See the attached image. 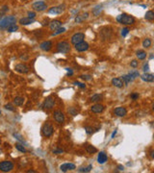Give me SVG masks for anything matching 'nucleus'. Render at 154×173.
<instances>
[{
	"instance_id": "1",
	"label": "nucleus",
	"mask_w": 154,
	"mask_h": 173,
	"mask_svg": "<svg viewBox=\"0 0 154 173\" xmlns=\"http://www.w3.org/2000/svg\"><path fill=\"white\" fill-rule=\"evenodd\" d=\"M17 18L14 16H5L0 19V28L1 29H7L10 25L16 24Z\"/></svg>"
},
{
	"instance_id": "2",
	"label": "nucleus",
	"mask_w": 154,
	"mask_h": 173,
	"mask_svg": "<svg viewBox=\"0 0 154 173\" xmlns=\"http://www.w3.org/2000/svg\"><path fill=\"white\" fill-rule=\"evenodd\" d=\"M117 22H120L121 24L124 25H132L135 23V18L131 16H128L126 14H122V15H120L119 17H117Z\"/></svg>"
},
{
	"instance_id": "3",
	"label": "nucleus",
	"mask_w": 154,
	"mask_h": 173,
	"mask_svg": "<svg viewBox=\"0 0 154 173\" xmlns=\"http://www.w3.org/2000/svg\"><path fill=\"white\" fill-rule=\"evenodd\" d=\"M57 51L59 53H63V54H67L70 51V46L69 43L67 41H60L58 44H57Z\"/></svg>"
},
{
	"instance_id": "4",
	"label": "nucleus",
	"mask_w": 154,
	"mask_h": 173,
	"mask_svg": "<svg viewBox=\"0 0 154 173\" xmlns=\"http://www.w3.org/2000/svg\"><path fill=\"white\" fill-rule=\"evenodd\" d=\"M42 135L46 138H49L53 135V131H54V129H53V126L49 123V122H46L42 128Z\"/></svg>"
},
{
	"instance_id": "5",
	"label": "nucleus",
	"mask_w": 154,
	"mask_h": 173,
	"mask_svg": "<svg viewBox=\"0 0 154 173\" xmlns=\"http://www.w3.org/2000/svg\"><path fill=\"white\" fill-rule=\"evenodd\" d=\"M14 169V164L11 161H3L0 163V170L3 172H9Z\"/></svg>"
},
{
	"instance_id": "6",
	"label": "nucleus",
	"mask_w": 154,
	"mask_h": 173,
	"mask_svg": "<svg viewBox=\"0 0 154 173\" xmlns=\"http://www.w3.org/2000/svg\"><path fill=\"white\" fill-rule=\"evenodd\" d=\"M85 40V34L83 33H76L71 37V43L72 44H77L81 41H83Z\"/></svg>"
},
{
	"instance_id": "7",
	"label": "nucleus",
	"mask_w": 154,
	"mask_h": 173,
	"mask_svg": "<svg viewBox=\"0 0 154 173\" xmlns=\"http://www.w3.org/2000/svg\"><path fill=\"white\" fill-rule=\"evenodd\" d=\"M32 7H33L35 11H38V12H42V11H44L47 8L46 4L43 1H37V2H35Z\"/></svg>"
},
{
	"instance_id": "8",
	"label": "nucleus",
	"mask_w": 154,
	"mask_h": 173,
	"mask_svg": "<svg viewBox=\"0 0 154 173\" xmlns=\"http://www.w3.org/2000/svg\"><path fill=\"white\" fill-rule=\"evenodd\" d=\"M54 104H55V100L52 96H49L45 99L44 103H43V108L46 109V110H50L52 108L54 107Z\"/></svg>"
},
{
	"instance_id": "9",
	"label": "nucleus",
	"mask_w": 154,
	"mask_h": 173,
	"mask_svg": "<svg viewBox=\"0 0 154 173\" xmlns=\"http://www.w3.org/2000/svg\"><path fill=\"white\" fill-rule=\"evenodd\" d=\"M75 49L77 50V51H79V52H84V51L89 49V43L84 41H81L79 43L75 44Z\"/></svg>"
},
{
	"instance_id": "10",
	"label": "nucleus",
	"mask_w": 154,
	"mask_h": 173,
	"mask_svg": "<svg viewBox=\"0 0 154 173\" xmlns=\"http://www.w3.org/2000/svg\"><path fill=\"white\" fill-rule=\"evenodd\" d=\"M53 117H54V119L56 120L58 123H63V122L65 121V115H64L61 111L54 112V114H53Z\"/></svg>"
},
{
	"instance_id": "11",
	"label": "nucleus",
	"mask_w": 154,
	"mask_h": 173,
	"mask_svg": "<svg viewBox=\"0 0 154 173\" xmlns=\"http://www.w3.org/2000/svg\"><path fill=\"white\" fill-rule=\"evenodd\" d=\"M15 69H16V71L19 72V73H28L29 72V67L26 65H23V64L17 65V66H15Z\"/></svg>"
},
{
	"instance_id": "12",
	"label": "nucleus",
	"mask_w": 154,
	"mask_h": 173,
	"mask_svg": "<svg viewBox=\"0 0 154 173\" xmlns=\"http://www.w3.org/2000/svg\"><path fill=\"white\" fill-rule=\"evenodd\" d=\"M65 10V5H61V6H58V7H52V8L49 9L48 13L49 14H55V15H59V14H62Z\"/></svg>"
},
{
	"instance_id": "13",
	"label": "nucleus",
	"mask_w": 154,
	"mask_h": 173,
	"mask_svg": "<svg viewBox=\"0 0 154 173\" xmlns=\"http://www.w3.org/2000/svg\"><path fill=\"white\" fill-rule=\"evenodd\" d=\"M52 45H53V44H52V41H45L40 44V47H41V49L43 50V51H49V50H51V48H52Z\"/></svg>"
},
{
	"instance_id": "14",
	"label": "nucleus",
	"mask_w": 154,
	"mask_h": 173,
	"mask_svg": "<svg viewBox=\"0 0 154 173\" xmlns=\"http://www.w3.org/2000/svg\"><path fill=\"white\" fill-rule=\"evenodd\" d=\"M60 169L62 170L63 172H67L68 170H73L75 169V165L74 164H69V163H67V164H64L60 166Z\"/></svg>"
},
{
	"instance_id": "15",
	"label": "nucleus",
	"mask_w": 154,
	"mask_h": 173,
	"mask_svg": "<svg viewBox=\"0 0 154 173\" xmlns=\"http://www.w3.org/2000/svg\"><path fill=\"white\" fill-rule=\"evenodd\" d=\"M62 26V21H60V20H52L51 22L49 23V28L52 30V31H55L56 29H58L60 28Z\"/></svg>"
},
{
	"instance_id": "16",
	"label": "nucleus",
	"mask_w": 154,
	"mask_h": 173,
	"mask_svg": "<svg viewBox=\"0 0 154 173\" xmlns=\"http://www.w3.org/2000/svg\"><path fill=\"white\" fill-rule=\"evenodd\" d=\"M115 114H116V115H117V116L123 117V116H125L126 114H127V110L123 107H117V109L115 110Z\"/></svg>"
},
{
	"instance_id": "17",
	"label": "nucleus",
	"mask_w": 154,
	"mask_h": 173,
	"mask_svg": "<svg viewBox=\"0 0 154 173\" xmlns=\"http://www.w3.org/2000/svg\"><path fill=\"white\" fill-rule=\"evenodd\" d=\"M107 160H108V157H107V155H106V153H105V152H100L99 154H98L97 162L99 163L100 165H103V164H105V163L107 162Z\"/></svg>"
},
{
	"instance_id": "18",
	"label": "nucleus",
	"mask_w": 154,
	"mask_h": 173,
	"mask_svg": "<svg viewBox=\"0 0 154 173\" xmlns=\"http://www.w3.org/2000/svg\"><path fill=\"white\" fill-rule=\"evenodd\" d=\"M141 78H142L143 81H146V82H153L154 81V75L145 72L143 75H141Z\"/></svg>"
},
{
	"instance_id": "19",
	"label": "nucleus",
	"mask_w": 154,
	"mask_h": 173,
	"mask_svg": "<svg viewBox=\"0 0 154 173\" xmlns=\"http://www.w3.org/2000/svg\"><path fill=\"white\" fill-rule=\"evenodd\" d=\"M112 85L119 88V89H121V88H123L124 83H123V81L121 78H114L112 80Z\"/></svg>"
},
{
	"instance_id": "20",
	"label": "nucleus",
	"mask_w": 154,
	"mask_h": 173,
	"mask_svg": "<svg viewBox=\"0 0 154 173\" xmlns=\"http://www.w3.org/2000/svg\"><path fill=\"white\" fill-rule=\"evenodd\" d=\"M35 22V19H33V18H29V17H22V18H20L19 19V23H20L21 25H29V24H32V23H34Z\"/></svg>"
},
{
	"instance_id": "21",
	"label": "nucleus",
	"mask_w": 154,
	"mask_h": 173,
	"mask_svg": "<svg viewBox=\"0 0 154 173\" xmlns=\"http://www.w3.org/2000/svg\"><path fill=\"white\" fill-rule=\"evenodd\" d=\"M91 110H92V112L96 113V114H99V113H101V112L104 110V107H103V105H101V104H96V105H93V106L91 108Z\"/></svg>"
},
{
	"instance_id": "22",
	"label": "nucleus",
	"mask_w": 154,
	"mask_h": 173,
	"mask_svg": "<svg viewBox=\"0 0 154 173\" xmlns=\"http://www.w3.org/2000/svg\"><path fill=\"white\" fill-rule=\"evenodd\" d=\"M88 17H89V14H88V13L84 14V15H82V16H77V17H75V22L80 23V22H82V21L85 20V19H87Z\"/></svg>"
},
{
	"instance_id": "23",
	"label": "nucleus",
	"mask_w": 154,
	"mask_h": 173,
	"mask_svg": "<svg viewBox=\"0 0 154 173\" xmlns=\"http://www.w3.org/2000/svg\"><path fill=\"white\" fill-rule=\"evenodd\" d=\"M101 11H102V5H97V6H96L94 8L92 9V15L94 17H97Z\"/></svg>"
},
{
	"instance_id": "24",
	"label": "nucleus",
	"mask_w": 154,
	"mask_h": 173,
	"mask_svg": "<svg viewBox=\"0 0 154 173\" xmlns=\"http://www.w3.org/2000/svg\"><path fill=\"white\" fill-rule=\"evenodd\" d=\"M23 103H24V98H23V97L17 96V97H16V98L14 99V104H15L16 106H21Z\"/></svg>"
},
{
	"instance_id": "25",
	"label": "nucleus",
	"mask_w": 154,
	"mask_h": 173,
	"mask_svg": "<svg viewBox=\"0 0 154 173\" xmlns=\"http://www.w3.org/2000/svg\"><path fill=\"white\" fill-rule=\"evenodd\" d=\"M145 18H146V20H149V21H152L154 19V13L153 11H147L146 14V16H145Z\"/></svg>"
},
{
	"instance_id": "26",
	"label": "nucleus",
	"mask_w": 154,
	"mask_h": 173,
	"mask_svg": "<svg viewBox=\"0 0 154 173\" xmlns=\"http://www.w3.org/2000/svg\"><path fill=\"white\" fill-rule=\"evenodd\" d=\"M128 75H129L130 77H131V79H132V80H134V79H136L137 77H139V76H140V73H139V71H137V70H131Z\"/></svg>"
},
{
	"instance_id": "27",
	"label": "nucleus",
	"mask_w": 154,
	"mask_h": 173,
	"mask_svg": "<svg viewBox=\"0 0 154 173\" xmlns=\"http://www.w3.org/2000/svg\"><path fill=\"white\" fill-rule=\"evenodd\" d=\"M86 151L88 153H90V154H92V153H96L97 152V149L96 147H93L92 145H87L86 146Z\"/></svg>"
},
{
	"instance_id": "28",
	"label": "nucleus",
	"mask_w": 154,
	"mask_h": 173,
	"mask_svg": "<svg viewBox=\"0 0 154 173\" xmlns=\"http://www.w3.org/2000/svg\"><path fill=\"white\" fill-rule=\"evenodd\" d=\"M17 30H18V26L16 25V24H12V25H10L9 27H7V31L10 32V33L16 32V31H17Z\"/></svg>"
},
{
	"instance_id": "29",
	"label": "nucleus",
	"mask_w": 154,
	"mask_h": 173,
	"mask_svg": "<svg viewBox=\"0 0 154 173\" xmlns=\"http://www.w3.org/2000/svg\"><path fill=\"white\" fill-rule=\"evenodd\" d=\"M102 99V95L101 94H93L91 97V101L92 102H98Z\"/></svg>"
},
{
	"instance_id": "30",
	"label": "nucleus",
	"mask_w": 154,
	"mask_h": 173,
	"mask_svg": "<svg viewBox=\"0 0 154 173\" xmlns=\"http://www.w3.org/2000/svg\"><path fill=\"white\" fill-rule=\"evenodd\" d=\"M137 57L139 60H144L146 57V53L145 51H143V50H140V51L137 52Z\"/></svg>"
},
{
	"instance_id": "31",
	"label": "nucleus",
	"mask_w": 154,
	"mask_h": 173,
	"mask_svg": "<svg viewBox=\"0 0 154 173\" xmlns=\"http://www.w3.org/2000/svg\"><path fill=\"white\" fill-rule=\"evenodd\" d=\"M143 46L145 48H149L151 46V40L150 39H146L145 41H143Z\"/></svg>"
},
{
	"instance_id": "32",
	"label": "nucleus",
	"mask_w": 154,
	"mask_h": 173,
	"mask_svg": "<svg viewBox=\"0 0 154 173\" xmlns=\"http://www.w3.org/2000/svg\"><path fill=\"white\" fill-rule=\"evenodd\" d=\"M66 32V28H64V27H60V28L56 29L55 30V32L53 34H52V36H57V35H59V34H62V33H65Z\"/></svg>"
},
{
	"instance_id": "33",
	"label": "nucleus",
	"mask_w": 154,
	"mask_h": 173,
	"mask_svg": "<svg viewBox=\"0 0 154 173\" xmlns=\"http://www.w3.org/2000/svg\"><path fill=\"white\" fill-rule=\"evenodd\" d=\"M122 80L124 81L125 85H128V84H129L131 81H133V80L131 79V77H130L128 74H127V75H123V76H122Z\"/></svg>"
},
{
	"instance_id": "34",
	"label": "nucleus",
	"mask_w": 154,
	"mask_h": 173,
	"mask_svg": "<svg viewBox=\"0 0 154 173\" xmlns=\"http://www.w3.org/2000/svg\"><path fill=\"white\" fill-rule=\"evenodd\" d=\"M16 148H17L18 151H20V152H22V153L26 152V149H25L24 146H23V145H21V144H19V143L16 144Z\"/></svg>"
},
{
	"instance_id": "35",
	"label": "nucleus",
	"mask_w": 154,
	"mask_h": 173,
	"mask_svg": "<svg viewBox=\"0 0 154 173\" xmlns=\"http://www.w3.org/2000/svg\"><path fill=\"white\" fill-rule=\"evenodd\" d=\"M92 168V165H90L88 167H81V168H79V172H90L91 171V169Z\"/></svg>"
},
{
	"instance_id": "36",
	"label": "nucleus",
	"mask_w": 154,
	"mask_h": 173,
	"mask_svg": "<svg viewBox=\"0 0 154 173\" xmlns=\"http://www.w3.org/2000/svg\"><path fill=\"white\" fill-rule=\"evenodd\" d=\"M5 109H6V110H9V111L11 112L16 111V109L14 108V106H13L12 104H6V105H5Z\"/></svg>"
},
{
	"instance_id": "37",
	"label": "nucleus",
	"mask_w": 154,
	"mask_h": 173,
	"mask_svg": "<svg viewBox=\"0 0 154 173\" xmlns=\"http://www.w3.org/2000/svg\"><path fill=\"white\" fill-rule=\"evenodd\" d=\"M85 131H86V133L87 134H89V135H91V134H92L93 133V128L92 127H85Z\"/></svg>"
},
{
	"instance_id": "38",
	"label": "nucleus",
	"mask_w": 154,
	"mask_h": 173,
	"mask_svg": "<svg viewBox=\"0 0 154 173\" xmlns=\"http://www.w3.org/2000/svg\"><path fill=\"white\" fill-rule=\"evenodd\" d=\"M128 33H129V29L128 28H123L121 30V36L122 37H125Z\"/></svg>"
},
{
	"instance_id": "39",
	"label": "nucleus",
	"mask_w": 154,
	"mask_h": 173,
	"mask_svg": "<svg viewBox=\"0 0 154 173\" xmlns=\"http://www.w3.org/2000/svg\"><path fill=\"white\" fill-rule=\"evenodd\" d=\"M27 15H28V17H29V18H33V19H35V17H36V13L35 12H31V11H29V12L27 13Z\"/></svg>"
},
{
	"instance_id": "40",
	"label": "nucleus",
	"mask_w": 154,
	"mask_h": 173,
	"mask_svg": "<svg viewBox=\"0 0 154 173\" xmlns=\"http://www.w3.org/2000/svg\"><path fill=\"white\" fill-rule=\"evenodd\" d=\"M14 137H15V138H17V139L18 140H20V141L22 142V143L24 142V140L22 139V137H21L20 135H18V134H14Z\"/></svg>"
},
{
	"instance_id": "41",
	"label": "nucleus",
	"mask_w": 154,
	"mask_h": 173,
	"mask_svg": "<svg viewBox=\"0 0 154 173\" xmlns=\"http://www.w3.org/2000/svg\"><path fill=\"white\" fill-rule=\"evenodd\" d=\"M74 85L80 86V88H82V89H85V86H86L85 84H82V83H79V82H74Z\"/></svg>"
},
{
	"instance_id": "42",
	"label": "nucleus",
	"mask_w": 154,
	"mask_h": 173,
	"mask_svg": "<svg viewBox=\"0 0 154 173\" xmlns=\"http://www.w3.org/2000/svg\"><path fill=\"white\" fill-rule=\"evenodd\" d=\"M130 65H131V66H132V67H137V66H138V62L136 61V60H133V61L131 62V64H130Z\"/></svg>"
},
{
	"instance_id": "43",
	"label": "nucleus",
	"mask_w": 154,
	"mask_h": 173,
	"mask_svg": "<svg viewBox=\"0 0 154 173\" xmlns=\"http://www.w3.org/2000/svg\"><path fill=\"white\" fill-rule=\"evenodd\" d=\"M68 112H69V113H70V114H71L72 115H77V112L75 111V110L73 109V108H70V109L68 110Z\"/></svg>"
},
{
	"instance_id": "44",
	"label": "nucleus",
	"mask_w": 154,
	"mask_h": 173,
	"mask_svg": "<svg viewBox=\"0 0 154 173\" xmlns=\"http://www.w3.org/2000/svg\"><path fill=\"white\" fill-rule=\"evenodd\" d=\"M81 78L84 79V80H91L92 77H91L90 75H82V76H81Z\"/></svg>"
},
{
	"instance_id": "45",
	"label": "nucleus",
	"mask_w": 154,
	"mask_h": 173,
	"mask_svg": "<svg viewBox=\"0 0 154 173\" xmlns=\"http://www.w3.org/2000/svg\"><path fill=\"white\" fill-rule=\"evenodd\" d=\"M9 11V8L7 7V6H4L3 8H2V10H1V14H4V13L8 12Z\"/></svg>"
},
{
	"instance_id": "46",
	"label": "nucleus",
	"mask_w": 154,
	"mask_h": 173,
	"mask_svg": "<svg viewBox=\"0 0 154 173\" xmlns=\"http://www.w3.org/2000/svg\"><path fill=\"white\" fill-rule=\"evenodd\" d=\"M131 98L133 100H136V99L139 98V94L138 93H133V94H131Z\"/></svg>"
},
{
	"instance_id": "47",
	"label": "nucleus",
	"mask_w": 154,
	"mask_h": 173,
	"mask_svg": "<svg viewBox=\"0 0 154 173\" xmlns=\"http://www.w3.org/2000/svg\"><path fill=\"white\" fill-rule=\"evenodd\" d=\"M53 153L54 154H61V153H63V150H61V149H55V150H53Z\"/></svg>"
},
{
	"instance_id": "48",
	"label": "nucleus",
	"mask_w": 154,
	"mask_h": 173,
	"mask_svg": "<svg viewBox=\"0 0 154 173\" xmlns=\"http://www.w3.org/2000/svg\"><path fill=\"white\" fill-rule=\"evenodd\" d=\"M148 70H149V66H148V64H146V65H145V66H144V71L146 72V71H148Z\"/></svg>"
},
{
	"instance_id": "49",
	"label": "nucleus",
	"mask_w": 154,
	"mask_h": 173,
	"mask_svg": "<svg viewBox=\"0 0 154 173\" xmlns=\"http://www.w3.org/2000/svg\"><path fill=\"white\" fill-rule=\"evenodd\" d=\"M67 71H68V72H67V75H68V76H69V75H72L73 74V72H72V70H70L69 69V68H67Z\"/></svg>"
},
{
	"instance_id": "50",
	"label": "nucleus",
	"mask_w": 154,
	"mask_h": 173,
	"mask_svg": "<svg viewBox=\"0 0 154 173\" xmlns=\"http://www.w3.org/2000/svg\"><path fill=\"white\" fill-rule=\"evenodd\" d=\"M150 156H151V158H154V151L153 150H151V152H150Z\"/></svg>"
},
{
	"instance_id": "51",
	"label": "nucleus",
	"mask_w": 154,
	"mask_h": 173,
	"mask_svg": "<svg viewBox=\"0 0 154 173\" xmlns=\"http://www.w3.org/2000/svg\"><path fill=\"white\" fill-rule=\"evenodd\" d=\"M116 134H117V130H116V131H114V133L112 134V138H114V137L116 136Z\"/></svg>"
},
{
	"instance_id": "52",
	"label": "nucleus",
	"mask_w": 154,
	"mask_h": 173,
	"mask_svg": "<svg viewBox=\"0 0 154 173\" xmlns=\"http://www.w3.org/2000/svg\"><path fill=\"white\" fill-rule=\"evenodd\" d=\"M117 167H119V169H120V170H123V166H122V165H119Z\"/></svg>"
},
{
	"instance_id": "53",
	"label": "nucleus",
	"mask_w": 154,
	"mask_h": 173,
	"mask_svg": "<svg viewBox=\"0 0 154 173\" xmlns=\"http://www.w3.org/2000/svg\"><path fill=\"white\" fill-rule=\"evenodd\" d=\"M27 172L28 173H36V171H34V170H28Z\"/></svg>"
},
{
	"instance_id": "54",
	"label": "nucleus",
	"mask_w": 154,
	"mask_h": 173,
	"mask_svg": "<svg viewBox=\"0 0 154 173\" xmlns=\"http://www.w3.org/2000/svg\"><path fill=\"white\" fill-rule=\"evenodd\" d=\"M0 115H1V111H0Z\"/></svg>"
},
{
	"instance_id": "55",
	"label": "nucleus",
	"mask_w": 154,
	"mask_h": 173,
	"mask_svg": "<svg viewBox=\"0 0 154 173\" xmlns=\"http://www.w3.org/2000/svg\"><path fill=\"white\" fill-rule=\"evenodd\" d=\"M23 1H27V0H23Z\"/></svg>"
}]
</instances>
